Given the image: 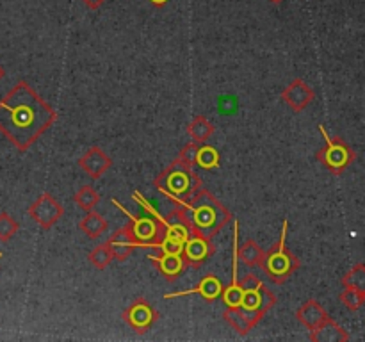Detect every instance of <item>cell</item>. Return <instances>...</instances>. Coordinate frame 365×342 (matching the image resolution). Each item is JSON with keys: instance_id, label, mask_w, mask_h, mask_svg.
Instances as JSON below:
<instances>
[{"instance_id": "cell-1", "label": "cell", "mask_w": 365, "mask_h": 342, "mask_svg": "<svg viewBox=\"0 0 365 342\" xmlns=\"http://www.w3.org/2000/svg\"><path fill=\"white\" fill-rule=\"evenodd\" d=\"M56 120V110L24 81L0 100V134L20 152H27Z\"/></svg>"}, {"instance_id": "cell-2", "label": "cell", "mask_w": 365, "mask_h": 342, "mask_svg": "<svg viewBox=\"0 0 365 342\" xmlns=\"http://www.w3.org/2000/svg\"><path fill=\"white\" fill-rule=\"evenodd\" d=\"M242 289L241 305L225 310L223 317L239 335H248V331L266 316L267 310L277 303V296L264 287L255 274H246L239 281Z\"/></svg>"}, {"instance_id": "cell-3", "label": "cell", "mask_w": 365, "mask_h": 342, "mask_svg": "<svg viewBox=\"0 0 365 342\" xmlns=\"http://www.w3.org/2000/svg\"><path fill=\"white\" fill-rule=\"evenodd\" d=\"M177 205L184 207L191 221L192 234L203 235L207 239H212L220 230L227 227L228 221H232V214L227 207L207 189L200 187L189 200H171Z\"/></svg>"}, {"instance_id": "cell-4", "label": "cell", "mask_w": 365, "mask_h": 342, "mask_svg": "<svg viewBox=\"0 0 365 342\" xmlns=\"http://www.w3.org/2000/svg\"><path fill=\"white\" fill-rule=\"evenodd\" d=\"M153 185L166 198L189 200L202 187V178L195 173V167L185 166L180 160L175 159L170 167L159 173V177L153 180Z\"/></svg>"}, {"instance_id": "cell-5", "label": "cell", "mask_w": 365, "mask_h": 342, "mask_svg": "<svg viewBox=\"0 0 365 342\" xmlns=\"http://www.w3.org/2000/svg\"><path fill=\"white\" fill-rule=\"evenodd\" d=\"M287 228L289 221L284 219L282 224V237L277 244L271 249H267L264 253V260L260 264L264 271H266L267 276L274 281V284H284L289 276L296 273L299 269V260L294 253H291L285 244V239H287Z\"/></svg>"}, {"instance_id": "cell-6", "label": "cell", "mask_w": 365, "mask_h": 342, "mask_svg": "<svg viewBox=\"0 0 365 342\" xmlns=\"http://www.w3.org/2000/svg\"><path fill=\"white\" fill-rule=\"evenodd\" d=\"M113 203L130 219V224H125V227H127L128 239L134 242V248H159L164 237V224L160 221H157L153 216L135 217L116 198L113 200Z\"/></svg>"}, {"instance_id": "cell-7", "label": "cell", "mask_w": 365, "mask_h": 342, "mask_svg": "<svg viewBox=\"0 0 365 342\" xmlns=\"http://www.w3.org/2000/svg\"><path fill=\"white\" fill-rule=\"evenodd\" d=\"M319 130L321 134H323L324 141H327V146L317 153V157H319L321 162H323L331 173L335 175L342 173V171L353 162V159H355V152H353V150L349 148L341 138H335V139L330 138L327 128H324L323 125H319Z\"/></svg>"}, {"instance_id": "cell-8", "label": "cell", "mask_w": 365, "mask_h": 342, "mask_svg": "<svg viewBox=\"0 0 365 342\" xmlns=\"http://www.w3.org/2000/svg\"><path fill=\"white\" fill-rule=\"evenodd\" d=\"M63 205H61L50 192H43V195L29 207V216H31V219L34 221L38 227H41L43 230L52 228L53 224L63 217Z\"/></svg>"}, {"instance_id": "cell-9", "label": "cell", "mask_w": 365, "mask_h": 342, "mask_svg": "<svg viewBox=\"0 0 365 342\" xmlns=\"http://www.w3.org/2000/svg\"><path fill=\"white\" fill-rule=\"evenodd\" d=\"M160 314L146 301L145 298H138L127 310L123 312V319L128 326L138 333H146L150 328L155 324Z\"/></svg>"}, {"instance_id": "cell-10", "label": "cell", "mask_w": 365, "mask_h": 342, "mask_svg": "<svg viewBox=\"0 0 365 342\" xmlns=\"http://www.w3.org/2000/svg\"><path fill=\"white\" fill-rule=\"evenodd\" d=\"M214 252H216V248L210 242V239L198 234H191L187 241L184 242V248H182V259H184L185 266L200 267L214 255Z\"/></svg>"}, {"instance_id": "cell-11", "label": "cell", "mask_w": 365, "mask_h": 342, "mask_svg": "<svg viewBox=\"0 0 365 342\" xmlns=\"http://www.w3.org/2000/svg\"><path fill=\"white\" fill-rule=\"evenodd\" d=\"M280 96L294 113H299V110H303L307 105H310V103L314 102L316 93H314V89L310 88L305 81L296 78V81H292L291 84L282 91Z\"/></svg>"}, {"instance_id": "cell-12", "label": "cell", "mask_w": 365, "mask_h": 342, "mask_svg": "<svg viewBox=\"0 0 365 342\" xmlns=\"http://www.w3.org/2000/svg\"><path fill=\"white\" fill-rule=\"evenodd\" d=\"M78 166L84 170V173L88 175L89 178L98 180V178L103 177V173L113 166V160H110V157L107 155L100 146H91V148L78 159Z\"/></svg>"}, {"instance_id": "cell-13", "label": "cell", "mask_w": 365, "mask_h": 342, "mask_svg": "<svg viewBox=\"0 0 365 342\" xmlns=\"http://www.w3.org/2000/svg\"><path fill=\"white\" fill-rule=\"evenodd\" d=\"M223 281L216 276V274H207L200 280V284L196 287L189 289V291H180L173 292V294H164V299H173L180 298V296H189V294H200L207 301H216L221 298V292H223Z\"/></svg>"}, {"instance_id": "cell-14", "label": "cell", "mask_w": 365, "mask_h": 342, "mask_svg": "<svg viewBox=\"0 0 365 342\" xmlns=\"http://www.w3.org/2000/svg\"><path fill=\"white\" fill-rule=\"evenodd\" d=\"M296 317H298V321L303 326H307L312 331L316 330L319 324H323L330 316H328L327 310H324L316 299H309V301H305L299 306L298 312H296Z\"/></svg>"}, {"instance_id": "cell-15", "label": "cell", "mask_w": 365, "mask_h": 342, "mask_svg": "<svg viewBox=\"0 0 365 342\" xmlns=\"http://www.w3.org/2000/svg\"><path fill=\"white\" fill-rule=\"evenodd\" d=\"M148 259L152 262L157 264L160 274H163L166 280H175V278L180 276L185 269V262L182 259V255L177 253H163V255H148Z\"/></svg>"}, {"instance_id": "cell-16", "label": "cell", "mask_w": 365, "mask_h": 342, "mask_svg": "<svg viewBox=\"0 0 365 342\" xmlns=\"http://www.w3.org/2000/svg\"><path fill=\"white\" fill-rule=\"evenodd\" d=\"M310 338L314 342H348L349 335L341 324L335 323L331 317H328L323 324L310 331Z\"/></svg>"}, {"instance_id": "cell-17", "label": "cell", "mask_w": 365, "mask_h": 342, "mask_svg": "<svg viewBox=\"0 0 365 342\" xmlns=\"http://www.w3.org/2000/svg\"><path fill=\"white\" fill-rule=\"evenodd\" d=\"M107 228H109V223H107L106 217L95 210H88V214L78 223V230L84 232L89 239H98Z\"/></svg>"}, {"instance_id": "cell-18", "label": "cell", "mask_w": 365, "mask_h": 342, "mask_svg": "<svg viewBox=\"0 0 365 342\" xmlns=\"http://www.w3.org/2000/svg\"><path fill=\"white\" fill-rule=\"evenodd\" d=\"M264 253L266 252L253 239H248L242 244H237V259L246 266H260L264 260Z\"/></svg>"}, {"instance_id": "cell-19", "label": "cell", "mask_w": 365, "mask_h": 342, "mask_svg": "<svg viewBox=\"0 0 365 342\" xmlns=\"http://www.w3.org/2000/svg\"><path fill=\"white\" fill-rule=\"evenodd\" d=\"M187 132L192 141L198 142V145H203L214 134V125L205 116H195L191 123H189Z\"/></svg>"}, {"instance_id": "cell-20", "label": "cell", "mask_w": 365, "mask_h": 342, "mask_svg": "<svg viewBox=\"0 0 365 342\" xmlns=\"http://www.w3.org/2000/svg\"><path fill=\"white\" fill-rule=\"evenodd\" d=\"M220 152H217L214 146L205 145L203 146L198 145V152H196V159H195V166H200L202 170H216L220 167Z\"/></svg>"}, {"instance_id": "cell-21", "label": "cell", "mask_w": 365, "mask_h": 342, "mask_svg": "<svg viewBox=\"0 0 365 342\" xmlns=\"http://www.w3.org/2000/svg\"><path fill=\"white\" fill-rule=\"evenodd\" d=\"M110 260H113V249H110L109 242H102V244H98L89 253V262L100 271L106 269L110 264Z\"/></svg>"}, {"instance_id": "cell-22", "label": "cell", "mask_w": 365, "mask_h": 342, "mask_svg": "<svg viewBox=\"0 0 365 342\" xmlns=\"http://www.w3.org/2000/svg\"><path fill=\"white\" fill-rule=\"evenodd\" d=\"M100 202V195L91 187V185H82L77 192H75V203L77 207L84 210H93L96 203Z\"/></svg>"}, {"instance_id": "cell-23", "label": "cell", "mask_w": 365, "mask_h": 342, "mask_svg": "<svg viewBox=\"0 0 365 342\" xmlns=\"http://www.w3.org/2000/svg\"><path fill=\"white\" fill-rule=\"evenodd\" d=\"M341 301L344 303L346 309L359 310L365 303V289L344 287V291L341 292Z\"/></svg>"}, {"instance_id": "cell-24", "label": "cell", "mask_w": 365, "mask_h": 342, "mask_svg": "<svg viewBox=\"0 0 365 342\" xmlns=\"http://www.w3.org/2000/svg\"><path fill=\"white\" fill-rule=\"evenodd\" d=\"M342 285L344 287H355V289H365V266L364 264H356L355 267L346 273L342 278Z\"/></svg>"}, {"instance_id": "cell-25", "label": "cell", "mask_w": 365, "mask_h": 342, "mask_svg": "<svg viewBox=\"0 0 365 342\" xmlns=\"http://www.w3.org/2000/svg\"><path fill=\"white\" fill-rule=\"evenodd\" d=\"M18 223L7 212H0V241L7 242L16 235Z\"/></svg>"}, {"instance_id": "cell-26", "label": "cell", "mask_w": 365, "mask_h": 342, "mask_svg": "<svg viewBox=\"0 0 365 342\" xmlns=\"http://www.w3.org/2000/svg\"><path fill=\"white\" fill-rule=\"evenodd\" d=\"M196 152H198V142H189V145H185L184 148L180 150V153H178L177 160H180V162L185 164V166L195 167Z\"/></svg>"}, {"instance_id": "cell-27", "label": "cell", "mask_w": 365, "mask_h": 342, "mask_svg": "<svg viewBox=\"0 0 365 342\" xmlns=\"http://www.w3.org/2000/svg\"><path fill=\"white\" fill-rule=\"evenodd\" d=\"M82 2L86 4V7H89V9L96 11V9H100V7H102L103 4H106V0H82Z\"/></svg>"}, {"instance_id": "cell-28", "label": "cell", "mask_w": 365, "mask_h": 342, "mask_svg": "<svg viewBox=\"0 0 365 342\" xmlns=\"http://www.w3.org/2000/svg\"><path fill=\"white\" fill-rule=\"evenodd\" d=\"M148 2L155 7H164L168 2H170V0H148Z\"/></svg>"}, {"instance_id": "cell-29", "label": "cell", "mask_w": 365, "mask_h": 342, "mask_svg": "<svg viewBox=\"0 0 365 342\" xmlns=\"http://www.w3.org/2000/svg\"><path fill=\"white\" fill-rule=\"evenodd\" d=\"M4 75H6V71H4V68L0 66V81H2V77H4Z\"/></svg>"}, {"instance_id": "cell-30", "label": "cell", "mask_w": 365, "mask_h": 342, "mask_svg": "<svg viewBox=\"0 0 365 342\" xmlns=\"http://www.w3.org/2000/svg\"><path fill=\"white\" fill-rule=\"evenodd\" d=\"M271 2H273V4H280V2H284V0H271Z\"/></svg>"}, {"instance_id": "cell-31", "label": "cell", "mask_w": 365, "mask_h": 342, "mask_svg": "<svg viewBox=\"0 0 365 342\" xmlns=\"http://www.w3.org/2000/svg\"><path fill=\"white\" fill-rule=\"evenodd\" d=\"M0 259H2V252H0Z\"/></svg>"}]
</instances>
